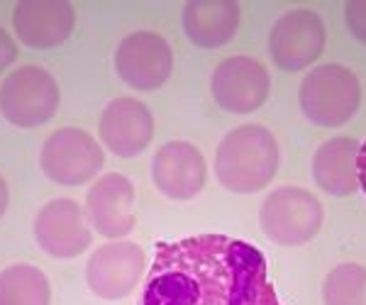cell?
<instances>
[{
  "instance_id": "obj_1",
  "label": "cell",
  "mask_w": 366,
  "mask_h": 305,
  "mask_svg": "<svg viewBox=\"0 0 366 305\" xmlns=\"http://www.w3.org/2000/svg\"><path fill=\"white\" fill-rule=\"evenodd\" d=\"M137 305H283L254 244L227 234L159 242Z\"/></svg>"
},
{
  "instance_id": "obj_13",
  "label": "cell",
  "mask_w": 366,
  "mask_h": 305,
  "mask_svg": "<svg viewBox=\"0 0 366 305\" xmlns=\"http://www.w3.org/2000/svg\"><path fill=\"white\" fill-rule=\"evenodd\" d=\"M100 144L120 159L139 156L154 139V115L137 98H115L98 120Z\"/></svg>"
},
{
  "instance_id": "obj_4",
  "label": "cell",
  "mask_w": 366,
  "mask_h": 305,
  "mask_svg": "<svg viewBox=\"0 0 366 305\" xmlns=\"http://www.w3.org/2000/svg\"><path fill=\"white\" fill-rule=\"evenodd\" d=\"M262 232L281 247H300L320 234L325 208L320 198L300 186H281L271 191L259 210Z\"/></svg>"
},
{
  "instance_id": "obj_12",
  "label": "cell",
  "mask_w": 366,
  "mask_h": 305,
  "mask_svg": "<svg viewBox=\"0 0 366 305\" xmlns=\"http://www.w3.org/2000/svg\"><path fill=\"white\" fill-rule=\"evenodd\" d=\"M152 181L169 201H193L208 181L203 151L186 139H171L162 144L152 159Z\"/></svg>"
},
{
  "instance_id": "obj_10",
  "label": "cell",
  "mask_w": 366,
  "mask_h": 305,
  "mask_svg": "<svg viewBox=\"0 0 366 305\" xmlns=\"http://www.w3.org/2000/svg\"><path fill=\"white\" fill-rule=\"evenodd\" d=\"M115 71L134 91H157L174 71L171 44L164 34L149 29L127 34L115 49Z\"/></svg>"
},
{
  "instance_id": "obj_8",
  "label": "cell",
  "mask_w": 366,
  "mask_h": 305,
  "mask_svg": "<svg viewBox=\"0 0 366 305\" xmlns=\"http://www.w3.org/2000/svg\"><path fill=\"white\" fill-rule=\"evenodd\" d=\"M147 254L139 244L113 239L93 251L86 264V284L103 301H122L144 279Z\"/></svg>"
},
{
  "instance_id": "obj_21",
  "label": "cell",
  "mask_w": 366,
  "mask_h": 305,
  "mask_svg": "<svg viewBox=\"0 0 366 305\" xmlns=\"http://www.w3.org/2000/svg\"><path fill=\"white\" fill-rule=\"evenodd\" d=\"M17 59V44L8 34V29L0 27V74H5Z\"/></svg>"
},
{
  "instance_id": "obj_14",
  "label": "cell",
  "mask_w": 366,
  "mask_h": 305,
  "mask_svg": "<svg viewBox=\"0 0 366 305\" xmlns=\"http://www.w3.org/2000/svg\"><path fill=\"white\" fill-rule=\"evenodd\" d=\"M86 220L105 239H125L134 227V184L125 174H105L86 196Z\"/></svg>"
},
{
  "instance_id": "obj_7",
  "label": "cell",
  "mask_w": 366,
  "mask_h": 305,
  "mask_svg": "<svg viewBox=\"0 0 366 305\" xmlns=\"http://www.w3.org/2000/svg\"><path fill=\"white\" fill-rule=\"evenodd\" d=\"M327 44L325 20L310 8H293L274 22L269 32L271 61L281 71H300L322 56Z\"/></svg>"
},
{
  "instance_id": "obj_6",
  "label": "cell",
  "mask_w": 366,
  "mask_h": 305,
  "mask_svg": "<svg viewBox=\"0 0 366 305\" xmlns=\"http://www.w3.org/2000/svg\"><path fill=\"white\" fill-rule=\"evenodd\" d=\"M61 103L56 79L42 66H20L0 84V113L20 130L42 127Z\"/></svg>"
},
{
  "instance_id": "obj_23",
  "label": "cell",
  "mask_w": 366,
  "mask_h": 305,
  "mask_svg": "<svg viewBox=\"0 0 366 305\" xmlns=\"http://www.w3.org/2000/svg\"><path fill=\"white\" fill-rule=\"evenodd\" d=\"M8 205H10V189H8V181L0 176V218L8 213Z\"/></svg>"
},
{
  "instance_id": "obj_15",
  "label": "cell",
  "mask_w": 366,
  "mask_h": 305,
  "mask_svg": "<svg viewBox=\"0 0 366 305\" xmlns=\"http://www.w3.org/2000/svg\"><path fill=\"white\" fill-rule=\"evenodd\" d=\"M13 27L29 49H54L74 32L76 10L69 0H20L13 10Z\"/></svg>"
},
{
  "instance_id": "obj_3",
  "label": "cell",
  "mask_w": 366,
  "mask_h": 305,
  "mask_svg": "<svg viewBox=\"0 0 366 305\" xmlns=\"http://www.w3.org/2000/svg\"><path fill=\"white\" fill-rule=\"evenodd\" d=\"M298 103L312 125H347L359 113V105H362L359 76L342 64H320L300 84Z\"/></svg>"
},
{
  "instance_id": "obj_5",
  "label": "cell",
  "mask_w": 366,
  "mask_h": 305,
  "mask_svg": "<svg viewBox=\"0 0 366 305\" xmlns=\"http://www.w3.org/2000/svg\"><path fill=\"white\" fill-rule=\"evenodd\" d=\"M39 166L56 186L79 189L100 176L105 166V149L81 127H59L44 139Z\"/></svg>"
},
{
  "instance_id": "obj_17",
  "label": "cell",
  "mask_w": 366,
  "mask_h": 305,
  "mask_svg": "<svg viewBox=\"0 0 366 305\" xmlns=\"http://www.w3.org/2000/svg\"><path fill=\"white\" fill-rule=\"evenodd\" d=\"M359 144L352 137H332L322 142L312 156V179L325 193L347 198L359 191Z\"/></svg>"
},
{
  "instance_id": "obj_11",
  "label": "cell",
  "mask_w": 366,
  "mask_h": 305,
  "mask_svg": "<svg viewBox=\"0 0 366 305\" xmlns=\"http://www.w3.org/2000/svg\"><path fill=\"white\" fill-rule=\"evenodd\" d=\"M34 239L44 254L54 259H76L91 247L93 230L86 210L71 198H56L42 205L34 218Z\"/></svg>"
},
{
  "instance_id": "obj_22",
  "label": "cell",
  "mask_w": 366,
  "mask_h": 305,
  "mask_svg": "<svg viewBox=\"0 0 366 305\" xmlns=\"http://www.w3.org/2000/svg\"><path fill=\"white\" fill-rule=\"evenodd\" d=\"M357 171H359V189L366 193V142L359 146V159H357Z\"/></svg>"
},
{
  "instance_id": "obj_2",
  "label": "cell",
  "mask_w": 366,
  "mask_h": 305,
  "mask_svg": "<svg viewBox=\"0 0 366 305\" xmlns=\"http://www.w3.org/2000/svg\"><path fill=\"white\" fill-rule=\"evenodd\" d=\"M281 149L274 132L264 125H239L229 130L215 149V176L222 189L249 196L276 179Z\"/></svg>"
},
{
  "instance_id": "obj_9",
  "label": "cell",
  "mask_w": 366,
  "mask_h": 305,
  "mask_svg": "<svg viewBox=\"0 0 366 305\" xmlns=\"http://www.w3.org/2000/svg\"><path fill=\"white\" fill-rule=\"evenodd\" d=\"M210 91L222 110L232 115H249L267 103L271 76L259 59L244 54L227 56L212 71Z\"/></svg>"
},
{
  "instance_id": "obj_19",
  "label": "cell",
  "mask_w": 366,
  "mask_h": 305,
  "mask_svg": "<svg viewBox=\"0 0 366 305\" xmlns=\"http://www.w3.org/2000/svg\"><path fill=\"white\" fill-rule=\"evenodd\" d=\"M325 305H366V266L337 264L322 284Z\"/></svg>"
},
{
  "instance_id": "obj_16",
  "label": "cell",
  "mask_w": 366,
  "mask_h": 305,
  "mask_svg": "<svg viewBox=\"0 0 366 305\" xmlns=\"http://www.w3.org/2000/svg\"><path fill=\"white\" fill-rule=\"evenodd\" d=\"M183 32L200 49H220L237 34L242 8L237 0H188L183 5Z\"/></svg>"
},
{
  "instance_id": "obj_20",
  "label": "cell",
  "mask_w": 366,
  "mask_h": 305,
  "mask_svg": "<svg viewBox=\"0 0 366 305\" xmlns=\"http://www.w3.org/2000/svg\"><path fill=\"white\" fill-rule=\"evenodd\" d=\"M345 20L354 37L362 44H366V0H347Z\"/></svg>"
},
{
  "instance_id": "obj_18",
  "label": "cell",
  "mask_w": 366,
  "mask_h": 305,
  "mask_svg": "<svg viewBox=\"0 0 366 305\" xmlns=\"http://www.w3.org/2000/svg\"><path fill=\"white\" fill-rule=\"evenodd\" d=\"M0 305H51V284L34 264H13L0 271Z\"/></svg>"
}]
</instances>
